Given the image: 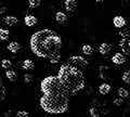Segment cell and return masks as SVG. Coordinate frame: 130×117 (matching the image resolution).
Here are the masks:
<instances>
[{"mask_svg":"<svg viewBox=\"0 0 130 117\" xmlns=\"http://www.w3.org/2000/svg\"><path fill=\"white\" fill-rule=\"evenodd\" d=\"M16 116L18 117H27V116H29V113L26 111H19L16 113Z\"/></svg>","mask_w":130,"mask_h":117,"instance_id":"83f0119b","label":"cell"},{"mask_svg":"<svg viewBox=\"0 0 130 117\" xmlns=\"http://www.w3.org/2000/svg\"><path fill=\"white\" fill-rule=\"evenodd\" d=\"M89 114H90L91 117H99V115H100L95 107H91L90 110H89Z\"/></svg>","mask_w":130,"mask_h":117,"instance_id":"d4e9b609","label":"cell"},{"mask_svg":"<svg viewBox=\"0 0 130 117\" xmlns=\"http://www.w3.org/2000/svg\"><path fill=\"white\" fill-rule=\"evenodd\" d=\"M113 24L116 28H123L126 25V20L121 15H116L113 19Z\"/></svg>","mask_w":130,"mask_h":117,"instance_id":"ba28073f","label":"cell"},{"mask_svg":"<svg viewBox=\"0 0 130 117\" xmlns=\"http://www.w3.org/2000/svg\"><path fill=\"white\" fill-rule=\"evenodd\" d=\"M32 79H34L32 75H30V74H25V75H24V81H25V83H27V85L31 83Z\"/></svg>","mask_w":130,"mask_h":117,"instance_id":"cb8c5ba5","label":"cell"},{"mask_svg":"<svg viewBox=\"0 0 130 117\" xmlns=\"http://www.w3.org/2000/svg\"><path fill=\"white\" fill-rule=\"evenodd\" d=\"M24 23H25V25L28 26V27H32V26H36L38 23V20L36 16H34V15H26L25 19H24Z\"/></svg>","mask_w":130,"mask_h":117,"instance_id":"9c48e42d","label":"cell"},{"mask_svg":"<svg viewBox=\"0 0 130 117\" xmlns=\"http://www.w3.org/2000/svg\"><path fill=\"white\" fill-rule=\"evenodd\" d=\"M40 3H41V0H28V6L31 9H36V8H38L40 6Z\"/></svg>","mask_w":130,"mask_h":117,"instance_id":"44dd1931","label":"cell"},{"mask_svg":"<svg viewBox=\"0 0 130 117\" xmlns=\"http://www.w3.org/2000/svg\"><path fill=\"white\" fill-rule=\"evenodd\" d=\"M55 21L58 22L59 24H64V23H66L67 21V15L63 13V12H56L55 13Z\"/></svg>","mask_w":130,"mask_h":117,"instance_id":"5bb4252c","label":"cell"},{"mask_svg":"<svg viewBox=\"0 0 130 117\" xmlns=\"http://www.w3.org/2000/svg\"><path fill=\"white\" fill-rule=\"evenodd\" d=\"M34 67H35L34 62H32L31 60H29V59L24 60L23 63H22V68H23V70H25V71H30Z\"/></svg>","mask_w":130,"mask_h":117,"instance_id":"2e32d148","label":"cell"},{"mask_svg":"<svg viewBox=\"0 0 130 117\" xmlns=\"http://www.w3.org/2000/svg\"><path fill=\"white\" fill-rule=\"evenodd\" d=\"M7 12V8L3 6H0V15H3Z\"/></svg>","mask_w":130,"mask_h":117,"instance_id":"f1b7e54d","label":"cell"},{"mask_svg":"<svg viewBox=\"0 0 130 117\" xmlns=\"http://www.w3.org/2000/svg\"><path fill=\"white\" fill-rule=\"evenodd\" d=\"M7 49L10 52H12V53H18V52L21 50V45H20L18 41H11L9 45H8Z\"/></svg>","mask_w":130,"mask_h":117,"instance_id":"4fadbf2b","label":"cell"},{"mask_svg":"<svg viewBox=\"0 0 130 117\" xmlns=\"http://www.w3.org/2000/svg\"><path fill=\"white\" fill-rule=\"evenodd\" d=\"M3 98H5V93H3V91L0 90V103H1V101L3 100Z\"/></svg>","mask_w":130,"mask_h":117,"instance_id":"f546056e","label":"cell"},{"mask_svg":"<svg viewBox=\"0 0 130 117\" xmlns=\"http://www.w3.org/2000/svg\"><path fill=\"white\" fill-rule=\"evenodd\" d=\"M117 93H118V95L120 96V98H128V95H129V92L127 89H125V88H119L118 91H117Z\"/></svg>","mask_w":130,"mask_h":117,"instance_id":"7402d4cb","label":"cell"},{"mask_svg":"<svg viewBox=\"0 0 130 117\" xmlns=\"http://www.w3.org/2000/svg\"><path fill=\"white\" fill-rule=\"evenodd\" d=\"M68 63H72L74 66L76 67H87L88 66V61L87 59H85L84 56L81 55H72L70 59H68Z\"/></svg>","mask_w":130,"mask_h":117,"instance_id":"5b68a950","label":"cell"},{"mask_svg":"<svg viewBox=\"0 0 130 117\" xmlns=\"http://www.w3.org/2000/svg\"><path fill=\"white\" fill-rule=\"evenodd\" d=\"M121 79H123L125 83L130 85V71H126L123 74V76H121Z\"/></svg>","mask_w":130,"mask_h":117,"instance_id":"603a6c76","label":"cell"},{"mask_svg":"<svg viewBox=\"0 0 130 117\" xmlns=\"http://www.w3.org/2000/svg\"><path fill=\"white\" fill-rule=\"evenodd\" d=\"M31 52L38 58L49 59L60 54L62 39L55 31L46 28L34 33L29 40Z\"/></svg>","mask_w":130,"mask_h":117,"instance_id":"6da1fadb","label":"cell"},{"mask_svg":"<svg viewBox=\"0 0 130 117\" xmlns=\"http://www.w3.org/2000/svg\"><path fill=\"white\" fill-rule=\"evenodd\" d=\"M112 62L114 64H116V65H121V64H124L126 62V58L123 53H120V52H117L113 55L112 58Z\"/></svg>","mask_w":130,"mask_h":117,"instance_id":"52a82bcc","label":"cell"},{"mask_svg":"<svg viewBox=\"0 0 130 117\" xmlns=\"http://www.w3.org/2000/svg\"><path fill=\"white\" fill-rule=\"evenodd\" d=\"M60 61H61V54L55 55V56H53V58L50 59V63H52V64H58Z\"/></svg>","mask_w":130,"mask_h":117,"instance_id":"484cf974","label":"cell"},{"mask_svg":"<svg viewBox=\"0 0 130 117\" xmlns=\"http://www.w3.org/2000/svg\"><path fill=\"white\" fill-rule=\"evenodd\" d=\"M12 66V62L10 61L9 59H3L1 61V67L3 68V70H9V68H11Z\"/></svg>","mask_w":130,"mask_h":117,"instance_id":"ffe728a7","label":"cell"},{"mask_svg":"<svg viewBox=\"0 0 130 117\" xmlns=\"http://www.w3.org/2000/svg\"><path fill=\"white\" fill-rule=\"evenodd\" d=\"M111 90H112V88L108 83H102V85H100V87H99V92L103 95L108 94L109 92H111Z\"/></svg>","mask_w":130,"mask_h":117,"instance_id":"9a60e30c","label":"cell"},{"mask_svg":"<svg viewBox=\"0 0 130 117\" xmlns=\"http://www.w3.org/2000/svg\"><path fill=\"white\" fill-rule=\"evenodd\" d=\"M6 76L10 81H16V80H18V75H16V73L14 71L10 70V68L6 71Z\"/></svg>","mask_w":130,"mask_h":117,"instance_id":"e0dca14e","label":"cell"},{"mask_svg":"<svg viewBox=\"0 0 130 117\" xmlns=\"http://www.w3.org/2000/svg\"><path fill=\"white\" fill-rule=\"evenodd\" d=\"M68 94L63 87L49 91L39 100L40 107L49 114H63L68 108Z\"/></svg>","mask_w":130,"mask_h":117,"instance_id":"3957f363","label":"cell"},{"mask_svg":"<svg viewBox=\"0 0 130 117\" xmlns=\"http://www.w3.org/2000/svg\"><path fill=\"white\" fill-rule=\"evenodd\" d=\"M119 48L121 49L124 54L130 55V38L124 37L119 41Z\"/></svg>","mask_w":130,"mask_h":117,"instance_id":"8992f818","label":"cell"},{"mask_svg":"<svg viewBox=\"0 0 130 117\" xmlns=\"http://www.w3.org/2000/svg\"><path fill=\"white\" fill-rule=\"evenodd\" d=\"M64 7H65V10H66L67 12L75 11L76 7H77V0H65Z\"/></svg>","mask_w":130,"mask_h":117,"instance_id":"30bf717a","label":"cell"},{"mask_svg":"<svg viewBox=\"0 0 130 117\" xmlns=\"http://www.w3.org/2000/svg\"><path fill=\"white\" fill-rule=\"evenodd\" d=\"M9 36H10V31L9 30L0 27V40H1V41H6V40H8Z\"/></svg>","mask_w":130,"mask_h":117,"instance_id":"ac0fdd59","label":"cell"},{"mask_svg":"<svg viewBox=\"0 0 130 117\" xmlns=\"http://www.w3.org/2000/svg\"><path fill=\"white\" fill-rule=\"evenodd\" d=\"M58 78L62 85L63 89L67 92V94L75 95L85 88V77L84 74L78 67L70 64L61 65Z\"/></svg>","mask_w":130,"mask_h":117,"instance_id":"7a4b0ae2","label":"cell"},{"mask_svg":"<svg viewBox=\"0 0 130 117\" xmlns=\"http://www.w3.org/2000/svg\"><path fill=\"white\" fill-rule=\"evenodd\" d=\"M3 22H5V24L8 26H15V25H18L19 20H18V18H15L14 15H7V16L3 19Z\"/></svg>","mask_w":130,"mask_h":117,"instance_id":"8fae6325","label":"cell"},{"mask_svg":"<svg viewBox=\"0 0 130 117\" xmlns=\"http://www.w3.org/2000/svg\"><path fill=\"white\" fill-rule=\"evenodd\" d=\"M60 87H62V85H61L58 76H48V77L43 78L40 82V90L42 93H47V92L52 91Z\"/></svg>","mask_w":130,"mask_h":117,"instance_id":"277c9868","label":"cell"},{"mask_svg":"<svg viewBox=\"0 0 130 117\" xmlns=\"http://www.w3.org/2000/svg\"><path fill=\"white\" fill-rule=\"evenodd\" d=\"M81 52L85 55H91L93 53V48L90 45H84L81 47Z\"/></svg>","mask_w":130,"mask_h":117,"instance_id":"d6986e66","label":"cell"},{"mask_svg":"<svg viewBox=\"0 0 130 117\" xmlns=\"http://www.w3.org/2000/svg\"><path fill=\"white\" fill-rule=\"evenodd\" d=\"M94 1H95V2H101L102 0H94Z\"/></svg>","mask_w":130,"mask_h":117,"instance_id":"4dcf8cb0","label":"cell"},{"mask_svg":"<svg viewBox=\"0 0 130 117\" xmlns=\"http://www.w3.org/2000/svg\"><path fill=\"white\" fill-rule=\"evenodd\" d=\"M123 103H124V100H123V98H120V96L113 101V104L114 105H116V106H121V104Z\"/></svg>","mask_w":130,"mask_h":117,"instance_id":"4316f807","label":"cell"},{"mask_svg":"<svg viewBox=\"0 0 130 117\" xmlns=\"http://www.w3.org/2000/svg\"><path fill=\"white\" fill-rule=\"evenodd\" d=\"M111 50H112V46L109 45V43H107V42L101 43L100 47H99V52H100V53L102 54V55L108 54L109 52H111Z\"/></svg>","mask_w":130,"mask_h":117,"instance_id":"7c38bea8","label":"cell"}]
</instances>
